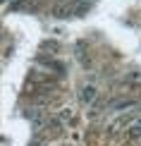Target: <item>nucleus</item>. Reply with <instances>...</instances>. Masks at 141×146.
<instances>
[{"mask_svg": "<svg viewBox=\"0 0 141 146\" xmlns=\"http://www.w3.org/2000/svg\"><path fill=\"white\" fill-rule=\"evenodd\" d=\"M132 106H134V101H129V98H122V101L113 103V108H132Z\"/></svg>", "mask_w": 141, "mask_h": 146, "instance_id": "obj_3", "label": "nucleus"}, {"mask_svg": "<svg viewBox=\"0 0 141 146\" xmlns=\"http://www.w3.org/2000/svg\"><path fill=\"white\" fill-rule=\"evenodd\" d=\"M81 101L84 103H93L96 101V86H84L81 89Z\"/></svg>", "mask_w": 141, "mask_h": 146, "instance_id": "obj_1", "label": "nucleus"}, {"mask_svg": "<svg viewBox=\"0 0 141 146\" xmlns=\"http://www.w3.org/2000/svg\"><path fill=\"white\" fill-rule=\"evenodd\" d=\"M127 132H129V137H132V139H139V137H141V117L134 120V122L129 125V129H127Z\"/></svg>", "mask_w": 141, "mask_h": 146, "instance_id": "obj_2", "label": "nucleus"}, {"mask_svg": "<svg viewBox=\"0 0 141 146\" xmlns=\"http://www.w3.org/2000/svg\"><path fill=\"white\" fill-rule=\"evenodd\" d=\"M29 146H46V144H43V141H41V139H34V141H31V144H29Z\"/></svg>", "mask_w": 141, "mask_h": 146, "instance_id": "obj_4", "label": "nucleus"}]
</instances>
